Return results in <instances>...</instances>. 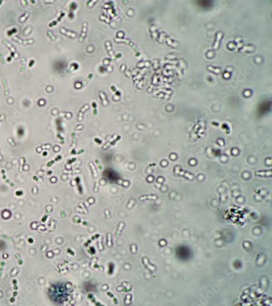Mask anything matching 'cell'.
<instances>
[{
	"label": "cell",
	"instance_id": "cell-1",
	"mask_svg": "<svg viewBox=\"0 0 272 306\" xmlns=\"http://www.w3.org/2000/svg\"><path fill=\"white\" fill-rule=\"evenodd\" d=\"M198 4L201 7L204 8H208L211 5V2L209 1H198Z\"/></svg>",
	"mask_w": 272,
	"mask_h": 306
}]
</instances>
